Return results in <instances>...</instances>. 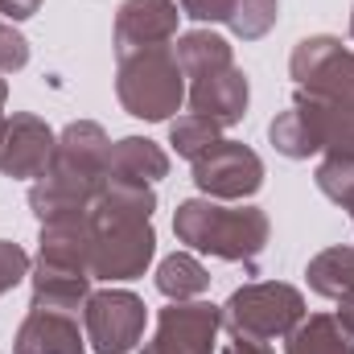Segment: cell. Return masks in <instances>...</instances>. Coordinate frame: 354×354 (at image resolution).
Returning <instances> with one entry per match:
<instances>
[{"mask_svg": "<svg viewBox=\"0 0 354 354\" xmlns=\"http://www.w3.org/2000/svg\"><path fill=\"white\" fill-rule=\"evenodd\" d=\"M157 189L140 181H103L91 202V276L95 280H136L157 256L153 231Z\"/></svg>", "mask_w": 354, "mask_h": 354, "instance_id": "obj_1", "label": "cell"}, {"mask_svg": "<svg viewBox=\"0 0 354 354\" xmlns=\"http://www.w3.org/2000/svg\"><path fill=\"white\" fill-rule=\"evenodd\" d=\"M107 157H111V136L103 132V124L95 120L66 124L54 140L50 165L29 185V210L37 214V223L91 214V202L107 181Z\"/></svg>", "mask_w": 354, "mask_h": 354, "instance_id": "obj_2", "label": "cell"}, {"mask_svg": "<svg viewBox=\"0 0 354 354\" xmlns=\"http://www.w3.org/2000/svg\"><path fill=\"white\" fill-rule=\"evenodd\" d=\"M174 235L189 252L256 268L272 239V223L260 206H243V202L223 206L214 198H185L174 210Z\"/></svg>", "mask_w": 354, "mask_h": 354, "instance_id": "obj_3", "label": "cell"}, {"mask_svg": "<svg viewBox=\"0 0 354 354\" xmlns=\"http://www.w3.org/2000/svg\"><path fill=\"white\" fill-rule=\"evenodd\" d=\"M115 99L128 115H136L145 124L169 120L185 103V71L177 62L174 46L115 58Z\"/></svg>", "mask_w": 354, "mask_h": 354, "instance_id": "obj_4", "label": "cell"}, {"mask_svg": "<svg viewBox=\"0 0 354 354\" xmlns=\"http://www.w3.org/2000/svg\"><path fill=\"white\" fill-rule=\"evenodd\" d=\"M305 317L301 288L284 280H252L235 288L223 305V330L227 334H252V338H288Z\"/></svg>", "mask_w": 354, "mask_h": 354, "instance_id": "obj_5", "label": "cell"}, {"mask_svg": "<svg viewBox=\"0 0 354 354\" xmlns=\"http://www.w3.org/2000/svg\"><path fill=\"white\" fill-rule=\"evenodd\" d=\"M288 75L297 91L313 99L354 103V50L342 46V37H330V33L301 37L288 54Z\"/></svg>", "mask_w": 354, "mask_h": 354, "instance_id": "obj_6", "label": "cell"}, {"mask_svg": "<svg viewBox=\"0 0 354 354\" xmlns=\"http://www.w3.org/2000/svg\"><path fill=\"white\" fill-rule=\"evenodd\" d=\"M189 165H194V185L202 189V198H214V202H243L264 185V161L243 140L223 136Z\"/></svg>", "mask_w": 354, "mask_h": 354, "instance_id": "obj_7", "label": "cell"}, {"mask_svg": "<svg viewBox=\"0 0 354 354\" xmlns=\"http://www.w3.org/2000/svg\"><path fill=\"white\" fill-rule=\"evenodd\" d=\"M145 322L149 309L136 292L128 288H99L91 292L83 305V330L95 354H128L136 351V342L145 338Z\"/></svg>", "mask_w": 354, "mask_h": 354, "instance_id": "obj_8", "label": "cell"}, {"mask_svg": "<svg viewBox=\"0 0 354 354\" xmlns=\"http://www.w3.org/2000/svg\"><path fill=\"white\" fill-rule=\"evenodd\" d=\"M218 330H223V305L169 301L157 313V330L140 354H214Z\"/></svg>", "mask_w": 354, "mask_h": 354, "instance_id": "obj_9", "label": "cell"}, {"mask_svg": "<svg viewBox=\"0 0 354 354\" xmlns=\"http://www.w3.org/2000/svg\"><path fill=\"white\" fill-rule=\"evenodd\" d=\"M177 21H181L177 0H124L115 8V25H111L115 58L157 50V46H174Z\"/></svg>", "mask_w": 354, "mask_h": 354, "instance_id": "obj_10", "label": "cell"}, {"mask_svg": "<svg viewBox=\"0 0 354 354\" xmlns=\"http://www.w3.org/2000/svg\"><path fill=\"white\" fill-rule=\"evenodd\" d=\"M54 128L33 115V111H12L4 124H0V174L12 177V181H25V177H37L50 165V153H54Z\"/></svg>", "mask_w": 354, "mask_h": 354, "instance_id": "obj_11", "label": "cell"}, {"mask_svg": "<svg viewBox=\"0 0 354 354\" xmlns=\"http://www.w3.org/2000/svg\"><path fill=\"white\" fill-rule=\"evenodd\" d=\"M185 103L189 111L198 115H210L218 128H231L248 115V103H252V87H248V75L231 62L223 71H210V75H198L185 83Z\"/></svg>", "mask_w": 354, "mask_h": 354, "instance_id": "obj_12", "label": "cell"}, {"mask_svg": "<svg viewBox=\"0 0 354 354\" xmlns=\"http://www.w3.org/2000/svg\"><path fill=\"white\" fill-rule=\"evenodd\" d=\"M87 334H79V313L29 309L17 326L12 354H87Z\"/></svg>", "mask_w": 354, "mask_h": 354, "instance_id": "obj_13", "label": "cell"}, {"mask_svg": "<svg viewBox=\"0 0 354 354\" xmlns=\"http://www.w3.org/2000/svg\"><path fill=\"white\" fill-rule=\"evenodd\" d=\"M87 268H71V264H37L29 268V284H33V297H29V309H58V313H83L91 288Z\"/></svg>", "mask_w": 354, "mask_h": 354, "instance_id": "obj_14", "label": "cell"}, {"mask_svg": "<svg viewBox=\"0 0 354 354\" xmlns=\"http://www.w3.org/2000/svg\"><path fill=\"white\" fill-rule=\"evenodd\" d=\"M161 177H169V153L149 140V136H124L111 145L107 157V181H140V185H157Z\"/></svg>", "mask_w": 354, "mask_h": 354, "instance_id": "obj_15", "label": "cell"}, {"mask_svg": "<svg viewBox=\"0 0 354 354\" xmlns=\"http://www.w3.org/2000/svg\"><path fill=\"white\" fill-rule=\"evenodd\" d=\"M268 140H272V149H276L280 157H288V161H309V157L322 153L317 124H313V115H309L301 103H292L288 111L272 115V124H268Z\"/></svg>", "mask_w": 354, "mask_h": 354, "instance_id": "obj_16", "label": "cell"}, {"mask_svg": "<svg viewBox=\"0 0 354 354\" xmlns=\"http://www.w3.org/2000/svg\"><path fill=\"white\" fill-rule=\"evenodd\" d=\"M174 50H177L181 71H185V83L198 79V75H210V71H223V66L235 62L231 41H227L223 33H214V29H189V33H181L174 41Z\"/></svg>", "mask_w": 354, "mask_h": 354, "instance_id": "obj_17", "label": "cell"}, {"mask_svg": "<svg viewBox=\"0 0 354 354\" xmlns=\"http://www.w3.org/2000/svg\"><path fill=\"white\" fill-rule=\"evenodd\" d=\"M305 280L317 297L326 301H342L354 292V248L346 243H334L326 252H317L309 264H305Z\"/></svg>", "mask_w": 354, "mask_h": 354, "instance_id": "obj_18", "label": "cell"}, {"mask_svg": "<svg viewBox=\"0 0 354 354\" xmlns=\"http://www.w3.org/2000/svg\"><path fill=\"white\" fill-rule=\"evenodd\" d=\"M284 354H354V338L338 326L334 313H309L284 338Z\"/></svg>", "mask_w": 354, "mask_h": 354, "instance_id": "obj_19", "label": "cell"}, {"mask_svg": "<svg viewBox=\"0 0 354 354\" xmlns=\"http://www.w3.org/2000/svg\"><path fill=\"white\" fill-rule=\"evenodd\" d=\"M157 292L169 297V301H198L206 288H210V272L206 264L194 256V252H174L157 264Z\"/></svg>", "mask_w": 354, "mask_h": 354, "instance_id": "obj_20", "label": "cell"}, {"mask_svg": "<svg viewBox=\"0 0 354 354\" xmlns=\"http://www.w3.org/2000/svg\"><path fill=\"white\" fill-rule=\"evenodd\" d=\"M214 140H223V128H218L210 115L185 111V115H177L174 124H169V145L177 149V157H185V161L202 157Z\"/></svg>", "mask_w": 354, "mask_h": 354, "instance_id": "obj_21", "label": "cell"}, {"mask_svg": "<svg viewBox=\"0 0 354 354\" xmlns=\"http://www.w3.org/2000/svg\"><path fill=\"white\" fill-rule=\"evenodd\" d=\"M280 21V0H235L227 12V29L243 41H260Z\"/></svg>", "mask_w": 354, "mask_h": 354, "instance_id": "obj_22", "label": "cell"}, {"mask_svg": "<svg viewBox=\"0 0 354 354\" xmlns=\"http://www.w3.org/2000/svg\"><path fill=\"white\" fill-rule=\"evenodd\" d=\"M317 189L330 198V202H338L342 210L354 202V157H334V153H326L322 157V165H317Z\"/></svg>", "mask_w": 354, "mask_h": 354, "instance_id": "obj_23", "label": "cell"}, {"mask_svg": "<svg viewBox=\"0 0 354 354\" xmlns=\"http://www.w3.org/2000/svg\"><path fill=\"white\" fill-rule=\"evenodd\" d=\"M29 252L21 248V243H12V239H0V297L4 292H12L25 276H29Z\"/></svg>", "mask_w": 354, "mask_h": 354, "instance_id": "obj_24", "label": "cell"}, {"mask_svg": "<svg viewBox=\"0 0 354 354\" xmlns=\"http://www.w3.org/2000/svg\"><path fill=\"white\" fill-rule=\"evenodd\" d=\"M29 62V41L21 37V29L12 21L0 17V75H12Z\"/></svg>", "mask_w": 354, "mask_h": 354, "instance_id": "obj_25", "label": "cell"}, {"mask_svg": "<svg viewBox=\"0 0 354 354\" xmlns=\"http://www.w3.org/2000/svg\"><path fill=\"white\" fill-rule=\"evenodd\" d=\"M231 4H235V0H177V8H181V17H189V21H202V25H214V21H227V12H231Z\"/></svg>", "mask_w": 354, "mask_h": 354, "instance_id": "obj_26", "label": "cell"}, {"mask_svg": "<svg viewBox=\"0 0 354 354\" xmlns=\"http://www.w3.org/2000/svg\"><path fill=\"white\" fill-rule=\"evenodd\" d=\"M218 354H276L268 346L264 338H252V334H227V342H223V351Z\"/></svg>", "mask_w": 354, "mask_h": 354, "instance_id": "obj_27", "label": "cell"}, {"mask_svg": "<svg viewBox=\"0 0 354 354\" xmlns=\"http://www.w3.org/2000/svg\"><path fill=\"white\" fill-rule=\"evenodd\" d=\"M37 8H41V0H0V17L12 21V25L17 21H29Z\"/></svg>", "mask_w": 354, "mask_h": 354, "instance_id": "obj_28", "label": "cell"}, {"mask_svg": "<svg viewBox=\"0 0 354 354\" xmlns=\"http://www.w3.org/2000/svg\"><path fill=\"white\" fill-rule=\"evenodd\" d=\"M334 317H338V326H342V330H346V334L354 338V292L338 301V313H334Z\"/></svg>", "mask_w": 354, "mask_h": 354, "instance_id": "obj_29", "label": "cell"}, {"mask_svg": "<svg viewBox=\"0 0 354 354\" xmlns=\"http://www.w3.org/2000/svg\"><path fill=\"white\" fill-rule=\"evenodd\" d=\"M4 103H8V83L0 79V124H4Z\"/></svg>", "mask_w": 354, "mask_h": 354, "instance_id": "obj_30", "label": "cell"}, {"mask_svg": "<svg viewBox=\"0 0 354 354\" xmlns=\"http://www.w3.org/2000/svg\"><path fill=\"white\" fill-rule=\"evenodd\" d=\"M346 214H351V223H354V202H351V206H346Z\"/></svg>", "mask_w": 354, "mask_h": 354, "instance_id": "obj_31", "label": "cell"}, {"mask_svg": "<svg viewBox=\"0 0 354 354\" xmlns=\"http://www.w3.org/2000/svg\"><path fill=\"white\" fill-rule=\"evenodd\" d=\"M351 37H354V8H351Z\"/></svg>", "mask_w": 354, "mask_h": 354, "instance_id": "obj_32", "label": "cell"}]
</instances>
